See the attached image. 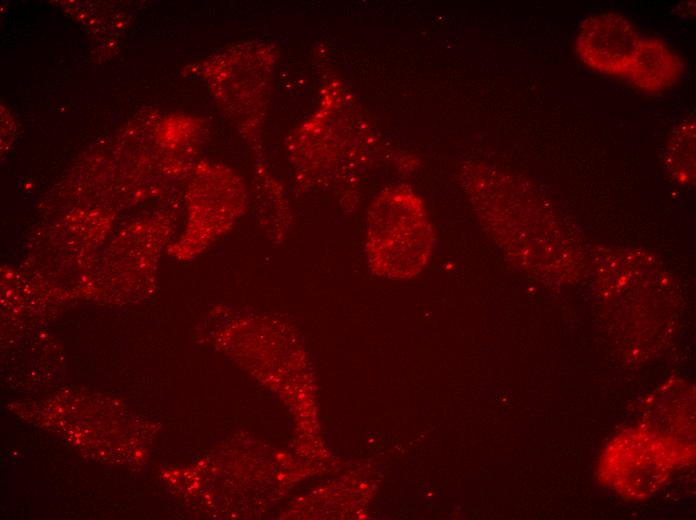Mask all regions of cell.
<instances>
[{
	"label": "cell",
	"instance_id": "1",
	"mask_svg": "<svg viewBox=\"0 0 696 520\" xmlns=\"http://www.w3.org/2000/svg\"><path fill=\"white\" fill-rule=\"evenodd\" d=\"M434 232L421 199L409 188L384 191L368 220L367 256L371 270L390 279H409L428 264Z\"/></svg>",
	"mask_w": 696,
	"mask_h": 520
},
{
	"label": "cell",
	"instance_id": "2",
	"mask_svg": "<svg viewBox=\"0 0 696 520\" xmlns=\"http://www.w3.org/2000/svg\"><path fill=\"white\" fill-rule=\"evenodd\" d=\"M622 436L610 445L602 460V477L618 492L645 498L662 484L680 453L671 439L648 431Z\"/></svg>",
	"mask_w": 696,
	"mask_h": 520
},
{
	"label": "cell",
	"instance_id": "3",
	"mask_svg": "<svg viewBox=\"0 0 696 520\" xmlns=\"http://www.w3.org/2000/svg\"><path fill=\"white\" fill-rule=\"evenodd\" d=\"M641 35L631 21L617 12L585 18L574 41L578 59L589 69L626 80L631 71Z\"/></svg>",
	"mask_w": 696,
	"mask_h": 520
},
{
	"label": "cell",
	"instance_id": "4",
	"mask_svg": "<svg viewBox=\"0 0 696 520\" xmlns=\"http://www.w3.org/2000/svg\"><path fill=\"white\" fill-rule=\"evenodd\" d=\"M683 72L684 63L671 47L659 38L642 36L626 81L641 92L658 94L678 83Z\"/></svg>",
	"mask_w": 696,
	"mask_h": 520
},
{
	"label": "cell",
	"instance_id": "5",
	"mask_svg": "<svg viewBox=\"0 0 696 520\" xmlns=\"http://www.w3.org/2000/svg\"><path fill=\"white\" fill-rule=\"evenodd\" d=\"M666 163L675 178L687 183L694 179L695 120L687 118L674 127L666 145Z\"/></svg>",
	"mask_w": 696,
	"mask_h": 520
}]
</instances>
